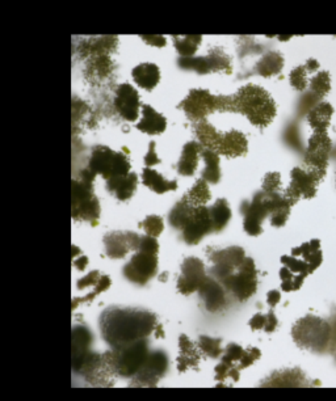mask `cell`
<instances>
[{"instance_id":"51","label":"cell","mask_w":336,"mask_h":401,"mask_svg":"<svg viewBox=\"0 0 336 401\" xmlns=\"http://www.w3.org/2000/svg\"><path fill=\"white\" fill-rule=\"evenodd\" d=\"M280 299H281V294L278 293V290H272V291H269V293L267 294V301H268V304H269L271 307L278 306Z\"/></svg>"},{"instance_id":"23","label":"cell","mask_w":336,"mask_h":401,"mask_svg":"<svg viewBox=\"0 0 336 401\" xmlns=\"http://www.w3.org/2000/svg\"><path fill=\"white\" fill-rule=\"evenodd\" d=\"M262 387H309L311 386L310 380L306 375L300 369H291V370H281L268 376Z\"/></svg>"},{"instance_id":"11","label":"cell","mask_w":336,"mask_h":401,"mask_svg":"<svg viewBox=\"0 0 336 401\" xmlns=\"http://www.w3.org/2000/svg\"><path fill=\"white\" fill-rule=\"evenodd\" d=\"M168 370V357L163 350L150 352L141 371L132 379V387H155Z\"/></svg>"},{"instance_id":"16","label":"cell","mask_w":336,"mask_h":401,"mask_svg":"<svg viewBox=\"0 0 336 401\" xmlns=\"http://www.w3.org/2000/svg\"><path fill=\"white\" fill-rule=\"evenodd\" d=\"M206 278L204 262L200 258H186L181 264V274L177 279V290L183 295H190L204 284Z\"/></svg>"},{"instance_id":"18","label":"cell","mask_w":336,"mask_h":401,"mask_svg":"<svg viewBox=\"0 0 336 401\" xmlns=\"http://www.w3.org/2000/svg\"><path fill=\"white\" fill-rule=\"evenodd\" d=\"M141 236L134 232H112L104 238L105 252L111 258L125 257L131 251H137Z\"/></svg>"},{"instance_id":"1","label":"cell","mask_w":336,"mask_h":401,"mask_svg":"<svg viewBox=\"0 0 336 401\" xmlns=\"http://www.w3.org/2000/svg\"><path fill=\"white\" fill-rule=\"evenodd\" d=\"M157 316L142 308L109 307L99 320L102 339L112 350L147 340L157 328Z\"/></svg>"},{"instance_id":"44","label":"cell","mask_w":336,"mask_h":401,"mask_svg":"<svg viewBox=\"0 0 336 401\" xmlns=\"http://www.w3.org/2000/svg\"><path fill=\"white\" fill-rule=\"evenodd\" d=\"M307 70L305 66H300L295 67L292 72H291V84H292L295 89L298 91H304L307 87Z\"/></svg>"},{"instance_id":"4","label":"cell","mask_w":336,"mask_h":401,"mask_svg":"<svg viewBox=\"0 0 336 401\" xmlns=\"http://www.w3.org/2000/svg\"><path fill=\"white\" fill-rule=\"evenodd\" d=\"M292 336L294 343L300 347L314 353H323L331 343L333 328L321 317L306 316L294 324Z\"/></svg>"},{"instance_id":"21","label":"cell","mask_w":336,"mask_h":401,"mask_svg":"<svg viewBox=\"0 0 336 401\" xmlns=\"http://www.w3.org/2000/svg\"><path fill=\"white\" fill-rule=\"evenodd\" d=\"M200 297L204 301L205 308L209 312H219L226 306L225 287L221 286L217 279L206 277L204 284L199 288Z\"/></svg>"},{"instance_id":"22","label":"cell","mask_w":336,"mask_h":401,"mask_svg":"<svg viewBox=\"0 0 336 401\" xmlns=\"http://www.w3.org/2000/svg\"><path fill=\"white\" fill-rule=\"evenodd\" d=\"M249 141L246 135L238 130H230L227 133H222L221 141L216 152H219L227 158L242 157L247 152Z\"/></svg>"},{"instance_id":"42","label":"cell","mask_w":336,"mask_h":401,"mask_svg":"<svg viewBox=\"0 0 336 401\" xmlns=\"http://www.w3.org/2000/svg\"><path fill=\"white\" fill-rule=\"evenodd\" d=\"M141 229L146 232L147 236L151 238H157L161 233V231L164 229V223L163 219L158 215H148L146 219L141 223Z\"/></svg>"},{"instance_id":"48","label":"cell","mask_w":336,"mask_h":401,"mask_svg":"<svg viewBox=\"0 0 336 401\" xmlns=\"http://www.w3.org/2000/svg\"><path fill=\"white\" fill-rule=\"evenodd\" d=\"M265 315L263 314H256L249 320V327L254 330H264L265 327Z\"/></svg>"},{"instance_id":"46","label":"cell","mask_w":336,"mask_h":401,"mask_svg":"<svg viewBox=\"0 0 336 401\" xmlns=\"http://www.w3.org/2000/svg\"><path fill=\"white\" fill-rule=\"evenodd\" d=\"M214 371H216V379L219 382H223V380H226L229 378H232L234 382H238V379H239V371L229 367L227 365H225L222 362L216 367Z\"/></svg>"},{"instance_id":"20","label":"cell","mask_w":336,"mask_h":401,"mask_svg":"<svg viewBox=\"0 0 336 401\" xmlns=\"http://www.w3.org/2000/svg\"><path fill=\"white\" fill-rule=\"evenodd\" d=\"M93 334L86 325L73 327V371L78 373L83 362L92 353Z\"/></svg>"},{"instance_id":"24","label":"cell","mask_w":336,"mask_h":401,"mask_svg":"<svg viewBox=\"0 0 336 401\" xmlns=\"http://www.w3.org/2000/svg\"><path fill=\"white\" fill-rule=\"evenodd\" d=\"M179 347L180 357L177 358V370L180 373H186L187 370L196 369L201 359L197 345L193 344L186 334H181L179 340Z\"/></svg>"},{"instance_id":"15","label":"cell","mask_w":336,"mask_h":401,"mask_svg":"<svg viewBox=\"0 0 336 401\" xmlns=\"http://www.w3.org/2000/svg\"><path fill=\"white\" fill-rule=\"evenodd\" d=\"M331 148H333V144L328 134L315 133L309 141V147L305 155V163L309 170H313L324 176L327 165H328Z\"/></svg>"},{"instance_id":"6","label":"cell","mask_w":336,"mask_h":401,"mask_svg":"<svg viewBox=\"0 0 336 401\" xmlns=\"http://www.w3.org/2000/svg\"><path fill=\"white\" fill-rule=\"evenodd\" d=\"M93 179L95 176L86 170L80 180H73V218L96 226L100 216V205L93 193Z\"/></svg>"},{"instance_id":"17","label":"cell","mask_w":336,"mask_h":401,"mask_svg":"<svg viewBox=\"0 0 336 401\" xmlns=\"http://www.w3.org/2000/svg\"><path fill=\"white\" fill-rule=\"evenodd\" d=\"M269 215V206H268V196L262 192L258 193L252 202L247 205V210L245 213V231L252 235L258 236L263 232L264 219Z\"/></svg>"},{"instance_id":"26","label":"cell","mask_w":336,"mask_h":401,"mask_svg":"<svg viewBox=\"0 0 336 401\" xmlns=\"http://www.w3.org/2000/svg\"><path fill=\"white\" fill-rule=\"evenodd\" d=\"M137 183H138L137 174L131 172L126 176H121L117 179L107 181V187L117 200H128L132 198L137 189Z\"/></svg>"},{"instance_id":"2","label":"cell","mask_w":336,"mask_h":401,"mask_svg":"<svg viewBox=\"0 0 336 401\" xmlns=\"http://www.w3.org/2000/svg\"><path fill=\"white\" fill-rule=\"evenodd\" d=\"M233 111L249 118L255 126H268L278 113V108L271 95L262 87L247 84L232 96Z\"/></svg>"},{"instance_id":"36","label":"cell","mask_w":336,"mask_h":401,"mask_svg":"<svg viewBox=\"0 0 336 401\" xmlns=\"http://www.w3.org/2000/svg\"><path fill=\"white\" fill-rule=\"evenodd\" d=\"M201 41H203L201 36H175L174 37L176 50L180 53L181 58L193 57Z\"/></svg>"},{"instance_id":"47","label":"cell","mask_w":336,"mask_h":401,"mask_svg":"<svg viewBox=\"0 0 336 401\" xmlns=\"http://www.w3.org/2000/svg\"><path fill=\"white\" fill-rule=\"evenodd\" d=\"M265 327H264V330L267 332V333H272V332H275V330L278 328V317L275 315V312L273 311H269L268 312V315H265Z\"/></svg>"},{"instance_id":"32","label":"cell","mask_w":336,"mask_h":401,"mask_svg":"<svg viewBox=\"0 0 336 401\" xmlns=\"http://www.w3.org/2000/svg\"><path fill=\"white\" fill-rule=\"evenodd\" d=\"M142 180L147 187H150L151 190H154L155 193H159V194H163V193L170 192V190H175L177 187L176 181H167L161 173H158L151 168L144 170Z\"/></svg>"},{"instance_id":"3","label":"cell","mask_w":336,"mask_h":401,"mask_svg":"<svg viewBox=\"0 0 336 401\" xmlns=\"http://www.w3.org/2000/svg\"><path fill=\"white\" fill-rule=\"evenodd\" d=\"M137 251L138 252L125 265L124 275L133 284L144 286L158 272L159 244L155 238L146 235L141 238Z\"/></svg>"},{"instance_id":"30","label":"cell","mask_w":336,"mask_h":401,"mask_svg":"<svg viewBox=\"0 0 336 401\" xmlns=\"http://www.w3.org/2000/svg\"><path fill=\"white\" fill-rule=\"evenodd\" d=\"M294 257H301L314 272L322 264L321 242L320 240H311L310 243L302 244L298 248L293 249Z\"/></svg>"},{"instance_id":"28","label":"cell","mask_w":336,"mask_h":401,"mask_svg":"<svg viewBox=\"0 0 336 401\" xmlns=\"http://www.w3.org/2000/svg\"><path fill=\"white\" fill-rule=\"evenodd\" d=\"M134 82L147 91L154 89L161 80V71L154 63H142L133 70Z\"/></svg>"},{"instance_id":"41","label":"cell","mask_w":336,"mask_h":401,"mask_svg":"<svg viewBox=\"0 0 336 401\" xmlns=\"http://www.w3.org/2000/svg\"><path fill=\"white\" fill-rule=\"evenodd\" d=\"M280 275H281V281H282L281 287L285 291L298 290L300 287L302 286V282L305 279L304 275H293L292 272L288 268H285V266L281 269Z\"/></svg>"},{"instance_id":"38","label":"cell","mask_w":336,"mask_h":401,"mask_svg":"<svg viewBox=\"0 0 336 401\" xmlns=\"http://www.w3.org/2000/svg\"><path fill=\"white\" fill-rule=\"evenodd\" d=\"M331 89V76L327 71L318 72L310 80V95L317 100L324 98Z\"/></svg>"},{"instance_id":"7","label":"cell","mask_w":336,"mask_h":401,"mask_svg":"<svg viewBox=\"0 0 336 401\" xmlns=\"http://www.w3.org/2000/svg\"><path fill=\"white\" fill-rule=\"evenodd\" d=\"M180 108L190 119L199 122L213 112L233 111L232 96H214L208 89H192Z\"/></svg>"},{"instance_id":"50","label":"cell","mask_w":336,"mask_h":401,"mask_svg":"<svg viewBox=\"0 0 336 401\" xmlns=\"http://www.w3.org/2000/svg\"><path fill=\"white\" fill-rule=\"evenodd\" d=\"M142 40L146 41L147 43L153 45V46H158V47H161L166 45V38L161 37V36H142Z\"/></svg>"},{"instance_id":"13","label":"cell","mask_w":336,"mask_h":401,"mask_svg":"<svg viewBox=\"0 0 336 401\" xmlns=\"http://www.w3.org/2000/svg\"><path fill=\"white\" fill-rule=\"evenodd\" d=\"M179 65L186 70H193L199 73L212 71L232 72V60L219 47L210 50L206 57L180 58Z\"/></svg>"},{"instance_id":"29","label":"cell","mask_w":336,"mask_h":401,"mask_svg":"<svg viewBox=\"0 0 336 401\" xmlns=\"http://www.w3.org/2000/svg\"><path fill=\"white\" fill-rule=\"evenodd\" d=\"M201 152V147L197 142H190L183 148L181 159L177 165V171L183 176H192L197 170L199 157Z\"/></svg>"},{"instance_id":"33","label":"cell","mask_w":336,"mask_h":401,"mask_svg":"<svg viewBox=\"0 0 336 401\" xmlns=\"http://www.w3.org/2000/svg\"><path fill=\"white\" fill-rule=\"evenodd\" d=\"M210 219L213 225V232H219L225 229L232 218V210L226 200H219L212 207H209Z\"/></svg>"},{"instance_id":"14","label":"cell","mask_w":336,"mask_h":401,"mask_svg":"<svg viewBox=\"0 0 336 401\" xmlns=\"http://www.w3.org/2000/svg\"><path fill=\"white\" fill-rule=\"evenodd\" d=\"M246 253L240 247H229L225 249L214 251L210 255V260L213 262L212 274L219 282L233 273L243 264L246 260Z\"/></svg>"},{"instance_id":"35","label":"cell","mask_w":336,"mask_h":401,"mask_svg":"<svg viewBox=\"0 0 336 401\" xmlns=\"http://www.w3.org/2000/svg\"><path fill=\"white\" fill-rule=\"evenodd\" d=\"M203 158L205 160V168L203 177L206 183L217 184L221 179V168H219V157L217 152L212 150L203 151Z\"/></svg>"},{"instance_id":"34","label":"cell","mask_w":336,"mask_h":401,"mask_svg":"<svg viewBox=\"0 0 336 401\" xmlns=\"http://www.w3.org/2000/svg\"><path fill=\"white\" fill-rule=\"evenodd\" d=\"M284 67V58L278 51H269L265 54L256 66V71L259 75L269 78L273 75H278V72Z\"/></svg>"},{"instance_id":"39","label":"cell","mask_w":336,"mask_h":401,"mask_svg":"<svg viewBox=\"0 0 336 401\" xmlns=\"http://www.w3.org/2000/svg\"><path fill=\"white\" fill-rule=\"evenodd\" d=\"M245 354H246V349H243L240 345L229 344L225 350V356L222 357V363L240 371V363L245 358Z\"/></svg>"},{"instance_id":"10","label":"cell","mask_w":336,"mask_h":401,"mask_svg":"<svg viewBox=\"0 0 336 401\" xmlns=\"http://www.w3.org/2000/svg\"><path fill=\"white\" fill-rule=\"evenodd\" d=\"M324 176L313 170L294 168L291 174V185L285 192V198L293 205L301 198H313L317 194V189Z\"/></svg>"},{"instance_id":"45","label":"cell","mask_w":336,"mask_h":401,"mask_svg":"<svg viewBox=\"0 0 336 401\" xmlns=\"http://www.w3.org/2000/svg\"><path fill=\"white\" fill-rule=\"evenodd\" d=\"M280 189H281V177H280V173H268L265 176V179H264V193L275 194V193H280Z\"/></svg>"},{"instance_id":"25","label":"cell","mask_w":336,"mask_h":401,"mask_svg":"<svg viewBox=\"0 0 336 401\" xmlns=\"http://www.w3.org/2000/svg\"><path fill=\"white\" fill-rule=\"evenodd\" d=\"M167 128V121L164 115L158 113L153 106L144 105L142 106V119L137 125V129L150 135L161 134Z\"/></svg>"},{"instance_id":"40","label":"cell","mask_w":336,"mask_h":401,"mask_svg":"<svg viewBox=\"0 0 336 401\" xmlns=\"http://www.w3.org/2000/svg\"><path fill=\"white\" fill-rule=\"evenodd\" d=\"M221 344H222V340L221 339H213V337H209V336H201L199 339V344H197V347L199 350L205 354L206 357L209 358H219V356L223 353L222 347H221Z\"/></svg>"},{"instance_id":"43","label":"cell","mask_w":336,"mask_h":401,"mask_svg":"<svg viewBox=\"0 0 336 401\" xmlns=\"http://www.w3.org/2000/svg\"><path fill=\"white\" fill-rule=\"evenodd\" d=\"M281 261H282V264H285V268H288L292 273H295L297 275L306 277L307 274L313 273L311 268L301 258L294 257V256H284L281 258Z\"/></svg>"},{"instance_id":"19","label":"cell","mask_w":336,"mask_h":401,"mask_svg":"<svg viewBox=\"0 0 336 401\" xmlns=\"http://www.w3.org/2000/svg\"><path fill=\"white\" fill-rule=\"evenodd\" d=\"M139 95L131 84L125 83L118 87L115 98V108L124 119L135 121L139 115Z\"/></svg>"},{"instance_id":"37","label":"cell","mask_w":336,"mask_h":401,"mask_svg":"<svg viewBox=\"0 0 336 401\" xmlns=\"http://www.w3.org/2000/svg\"><path fill=\"white\" fill-rule=\"evenodd\" d=\"M210 190L205 180H199L196 185L190 189L188 194L183 197L190 205L199 207V206H206V203L210 200Z\"/></svg>"},{"instance_id":"8","label":"cell","mask_w":336,"mask_h":401,"mask_svg":"<svg viewBox=\"0 0 336 401\" xmlns=\"http://www.w3.org/2000/svg\"><path fill=\"white\" fill-rule=\"evenodd\" d=\"M88 171L93 176L102 174L107 181H109L129 174L131 163L125 154L116 152L105 146H98L93 148L89 158Z\"/></svg>"},{"instance_id":"9","label":"cell","mask_w":336,"mask_h":401,"mask_svg":"<svg viewBox=\"0 0 336 401\" xmlns=\"http://www.w3.org/2000/svg\"><path fill=\"white\" fill-rule=\"evenodd\" d=\"M226 287L238 301H249L258 290V271L252 258L246 257L243 264L232 275L222 279Z\"/></svg>"},{"instance_id":"12","label":"cell","mask_w":336,"mask_h":401,"mask_svg":"<svg viewBox=\"0 0 336 401\" xmlns=\"http://www.w3.org/2000/svg\"><path fill=\"white\" fill-rule=\"evenodd\" d=\"M183 239L190 245H196L203 240V238L213 232V225L210 219L209 207L199 206L192 207L183 227Z\"/></svg>"},{"instance_id":"31","label":"cell","mask_w":336,"mask_h":401,"mask_svg":"<svg viewBox=\"0 0 336 401\" xmlns=\"http://www.w3.org/2000/svg\"><path fill=\"white\" fill-rule=\"evenodd\" d=\"M196 137L200 141V144L204 146L206 150H212L216 152L217 146H219L222 133L216 129L212 124L208 121H200L196 126Z\"/></svg>"},{"instance_id":"5","label":"cell","mask_w":336,"mask_h":401,"mask_svg":"<svg viewBox=\"0 0 336 401\" xmlns=\"http://www.w3.org/2000/svg\"><path fill=\"white\" fill-rule=\"evenodd\" d=\"M150 352L148 341L141 340L117 350L107 352L104 357L113 375L133 379L144 367Z\"/></svg>"},{"instance_id":"49","label":"cell","mask_w":336,"mask_h":401,"mask_svg":"<svg viewBox=\"0 0 336 401\" xmlns=\"http://www.w3.org/2000/svg\"><path fill=\"white\" fill-rule=\"evenodd\" d=\"M161 160L157 157V152H155V144H150V150L147 152L146 158H145V163L147 165H154V164H158Z\"/></svg>"},{"instance_id":"52","label":"cell","mask_w":336,"mask_h":401,"mask_svg":"<svg viewBox=\"0 0 336 401\" xmlns=\"http://www.w3.org/2000/svg\"><path fill=\"white\" fill-rule=\"evenodd\" d=\"M318 67H320V63H318V62H317L315 59H310V60L307 62L306 67L307 71L310 72L315 71V70H317Z\"/></svg>"},{"instance_id":"27","label":"cell","mask_w":336,"mask_h":401,"mask_svg":"<svg viewBox=\"0 0 336 401\" xmlns=\"http://www.w3.org/2000/svg\"><path fill=\"white\" fill-rule=\"evenodd\" d=\"M333 113L334 108L331 104L320 102L310 109L307 115V121L310 126L315 130V133H327Z\"/></svg>"}]
</instances>
